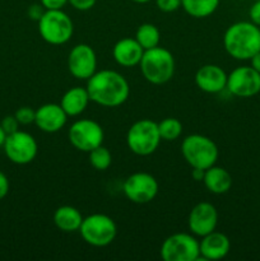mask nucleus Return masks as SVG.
I'll return each instance as SVG.
<instances>
[{
  "mask_svg": "<svg viewBox=\"0 0 260 261\" xmlns=\"http://www.w3.org/2000/svg\"><path fill=\"white\" fill-rule=\"evenodd\" d=\"M158 9L163 13L176 12L181 8V0H154Z\"/></svg>",
  "mask_w": 260,
  "mask_h": 261,
  "instance_id": "bb28decb",
  "label": "nucleus"
},
{
  "mask_svg": "<svg viewBox=\"0 0 260 261\" xmlns=\"http://www.w3.org/2000/svg\"><path fill=\"white\" fill-rule=\"evenodd\" d=\"M158 181L148 172L132 173L124 181L122 191L127 200L135 204H148L157 196Z\"/></svg>",
  "mask_w": 260,
  "mask_h": 261,
  "instance_id": "9b49d317",
  "label": "nucleus"
},
{
  "mask_svg": "<svg viewBox=\"0 0 260 261\" xmlns=\"http://www.w3.org/2000/svg\"><path fill=\"white\" fill-rule=\"evenodd\" d=\"M5 139H7V133L4 132V129H3L2 125H0V147H3V145H4Z\"/></svg>",
  "mask_w": 260,
  "mask_h": 261,
  "instance_id": "c9c22d12",
  "label": "nucleus"
},
{
  "mask_svg": "<svg viewBox=\"0 0 260 261\" xmlns=\"http://www.w3.org/2000/svg\"><path fill=\"white\" fill-rule=\"evenodd\" d=\"M87 91L92 102L102 107H117L127 101L130 86L122 74L110 69L96 71L87 79Z\"/></svg>",
  "mask_w": 260,
  "mask_h": 261,
  "instance_id": "f257e3e1",
  "label": "nucleus"
},
{
  "mask_svg": "<svg viewBox=\"0 0 260 261\" xmlns=\"http://www.w3.org/2000/svg\"><path fill=\"white\" fill-rule=\"evenodd\" d=\"M204 175H205V170H201V168H193L191 170V177L195 181H201L203 182Z\"/></svg>",
  "mask_w": 260,
  "mask_h": 261,
  "instance_id": "72a5a7b5",
  "label": "nucleus"
},
{
  "mask_svg": "<svg viewBox=\"0 0 260 261\" xmlns=\"http://www.w3.org/2000/svg\"><path fill=\"white\" fill-rule=\"evenodd\" d=\"M132 2L137 3V4H147V3L152 2V0H132Z\"/></svg>",
  "mask_w": 260,
  "mask_h": 261,
  "instance_id": "e433bc0d",
  "label": "nucleus"
},
{
  "mask_svg": "<svg viewBox=\"0 0 260 261\" xmlns=\"http://www.w3.org/2000/svg\"><path fill=\"white\" fill-rule=\"evenodd\" d=\"M203 184L209 193L222 195L228 193L232 188V176L223 167L214 165L205 170Z\"/></svg>",
  "mask_w": 260,
  "mask_h": 261,
  "instance_id": "aec40b11",
  "label": "nucleus"
},
{
  "mask_svg": "<svg viewBox=\"0 0 260 261\" xmlns=\"http://www.w3.org/2000/svg\"><path fill=\"white\" fill-rule=\"evenodd\" d=\"M144 54V48L135 38L125 37L117 41L112 48V56L117 65L122 68H133L139 65Z\"/></svg>",
  "mask_w": 260,
  "mask_h": 261,
  "instance_id": "a211bd4d",
  "label": "nucleus"
},
{
  "mask_svg": "<svg viewBox=\"0 0 260 261\" xmlns=\"http://www.w3.org/2000/svg\"><path fill=\"white\" fill-rule=\"evenodd\" d=\"M218 223V212L216 206L208 201H200L189 213L188 226L194 236L203 237L216 231Z\"/></svg>",
  "mask_w": 260,
  "mask_h": 261,
  "instance_id": "4468645a",
  "label": "nucleus"
},
{
  "mask_svg": "<svg viewBox=\"0 0 260 261\" xmlns=\"http://www.w3.org/2000/svg\"><path fill=\"white\" fill-rule=\"evenodd\" d=\"M250 61H251V65L250 66L254 68L257 73H260V51L257 54H255V55L250 59Z\"/></svg>",
  "mask_w": 260,
  "mask_h": 261,
  "instance_id": "f704fd0d",
  "label": "nucleus"
},
{
  "mask_svg": "<svg viewBox=\"0 0 260 261\" xmlns=\"http://www.w3.org/2000/svg\"><path fill=\"white\" fill-rule=\"evenodd\" d=\"M139 66L145 81L155 86L170 82L176 69L175 58L171 51L161 46L144 50Z\"/></svg>",
  "mask_w": 260,
  "mask_h": 261,
  "instance_id": "7ed1b4c3",
  "label": "nucleus"
},
{
  "mask_svg": "<svg viewBox=\"0 0 260 261\" xmlns=\"http://www.w3.org/2000/svg\"><path fill=\"white\" fill-rule=\"evenodd\" d=\"M249 17L254 24L260 27V0H255L254 4L251 5L249 10Z\"/></svg>",
  "mask_w": 260,
  "mask_h": 261,
  "instance_id": "2f4dec72",
  "label": "nucleus"
},
{
  "mask_svg": "<svg viewBox=\"0 0 260 261\" xmlns=\"http://www.w3.org/2000/svg\"><path fill=\"white\" fill-rule=\"evenodd\" d=\"M89 102H91V98H89L87 88L73 87L63 94L60 106L63 107V110L69 117H74L83 114L88 107Z\"/></svg>",
  "mask_w": 260,
  "mask_h": 261,
  "instance_id": "6ab92c4d",
  "label": "nucleus"
},
{
  "mask_svg": "<svg viewBox=\"0 0 260 261\" xmlns=\"http://www.w3.org/2000/svg\"><path fill=\"white\" fill-rule=\"evenodd\" d=\"M158 124L153 120L142 119L135 121L126 133V144L134 154L147 157L158 149L161 143Z\"/></svg>",
  "mask_w": 260,
  "mask_h": 261,
  "instance_id": "39448f33",
  "label": "nucleus"
},
{
  "mask_svg": "<svg viewBox=\"0 0 260 261\" xmlns=\"http://www.w3.org/2000/svg\"><path fill=\"white\" fill-rule=\"evenodd\" d=\"M231 250L229 239L222 232L213 231L201 237L199 241L200 257L204 260H221L228 255Z\"/></svg>",
  "mask_w": 260,
  "mask_h": 261,
  "instance_id": "f3484780",
  "label": "nucleus"
},
{
  "mask_svg": "<svg viewBox=\"0 0 260 261\" xmlns=\"http://www.w3.org/2000/svg\"><path fill=\"white\" fill-rule=\"evenodd\" d=\"M54 224L58 227L60 231L70 233V232L79 231L83 216L76 208L71 205L59 206L54 213Z\"/></svg>",
  "mask_w": 260,
  "mask_h": 261,
  "instance_id": "412c9836",
  "label": "nucleus"
},
{
  "mask_svg": "<svg viewBox=\"0 0 260 261\" xmlns=\"http://www.w3.org/2000/svg\"><path fill=\"white\" fill-rule=\"evenodd\" d=\"M0 125H2V127L4 129V132L7 133V135L9 134H13V133H15L17 130H19L18 127H19V122H18V120L15 119L14 115H9V116H5L4 119L2 120V122H0Z\"/></svg>",
  "mask_w": 260,
  "mask_h": 261,
  "instance_id": "cd10ccee",
  "label": "nucleus"
},
{
  "mask_svg": "<svg viewBox=\"0 0 260 261\" xmlns=\"http://www.w3.org/2000/svg\"><path fill=\"white\" fill-rule=\"evenodd\" d=\"M8 191H9V180L5 176V173L0 171V200L7 196Z\"/></svg>",
  "mask_w": 260,
  "mask_h": 261,
  "instance_id": "473e14b6",
  "label": "nucleus"
},
{
  "mask_svg": "<svg viewBox=\"0 0 260 261\" xmlns=\"http://www.w3.org/2000/svg\"><path fill=\"white\" fill-rule=\"evenodd\" d=\"M223 46L231 58L250 60L260 51V27L245 20L233 23L224 32Z\"/></svg>",
  "mask_w": 260,
  "mask_h": 261,
  "instance_id": "f03ea898",
  "label": "nucleus"
},
{
  "mask_svg": "<svg viewBox=\"0 0 260 261\" xmlns=\"http://www.w3.org/2000/svg\"><path fill=\"white\" fill-rule=\"evenodd\" d=\"M226 89L241 98L255 96L260 92V73L251 66H239L227 75Z\"/></svg>",
  "mask_w": 260,
  "mask_h": 261,
  "instance_id": "f8f14e48",
  "label": "nucleus"
},
{
  "mask_svg": "<svg viewBox=\"0 0 260 261\" xmlns=\"http://www.w3.org/2000/svg\"><path fill=\"white\" fill-rule=\"evenodd\" d=\"M254 2H255V0H254Z\"/></svg>",
  "mask_w": 260,
  "mask_h": 261,
  "instance_id": "4c0bfd02",
  "label": "nucleus"
},
{
  "mask_svg": "<svg viewBox=\"0 0 260 261\" xmlns=\"http://www.w3.org/2000/svg\"><path fill=\"white\" fill-rule=\"evenodd\" d=\"M227 75L228 74L219 65L205 64L196 70L195 84L205 93H221L227 87Z\"/></svg>",
  "mask_w": 260,
  "mask_h": 261,
  "instance_id": "2eb2a0df",
  "label": "nucleus"
},
{
  "mask_svg": "<svg viewBox=\"0 0 260 261\" xmlns=\"http://www.w3.org/2000/svg\"><path fill=\"white\" fill-rule=\"evenodd\" d=\"M69 142L75 149L89 153L102 145L105 133L101 125L91 119H79L69 127Z\"/></svg>",
  "mask_w": 260,
  "mask_h": 261,
  "instance_id": "1a4fd4ad",
  "label": "nucleus"
},
{
  "mask_svg": "<svg viewBox=\"0 0 260 261\" xmlns=\"http://www.w3.org/2000/svg\"><path fill=\"white\" fill-rule=\"evenodd\" d=\"M89 154V163L92 167L97 171H105L111 166L112 155L110 150L103 145L94 148L93 150L88 153Z\"/></svg>",
  "mask_w": 260,
  "mask_h": 261,
  "instance_id": "393cba45",
  "label": "nucleus"
},
{
  "mask_svg": "<svg viewBox=\"0 0 260 261\" xmlns=\"http://www.w3.org/2000/svg\"><path fill=\"white\" fill-rule=\"evenodd\" d=\"M96 3L97 0H68V4H70L74 9L79 10V12H86V10L92 9L96 5Z\"/></svg>",
  "mask_w": 260,
  "mask_h": 261,
  "instance_id": "c85d7f7f",
  "label": "nucleus"
},
{
  "mask_svg": "<svg viewBox=\"0 0 260 261\" xmlns=\"http://www.w3.org/2000/svg\"><path fill=\"white\" fill-rule=\"evenodd\" d=\"M161 139L166 142H173L183 134V124L175 117H166L162 121L157 122Z\"/></svg>",
  "mask_w": 260,
  "mask_h": 261,
  "instance_id": "b1692460",
  "label": "nucleus"
},
{
  "mask_svg": "<svg viewBox=\"0 0 260 261\" xmlns=\"http://www.w3.org/2000/svg\"><path fill=\"white\" fill-rule=\"evenodd\" d=\"M14 116L18 120V122H19V125L33 124L36 117V110H33L30 106H23L15 111Z\"/></svg>",
  "mask_w": 260,
  "mask_h": 261,
  "instance_id": "a878e982",
  "label": "nucleus"
},
{
  "mask_svg": "<svg viewBox=\"0 0 260 261\" xmlns=\"http://www.w3.org/2000/svg\"><path fill=\"white\" fill-rule=\"evenodd\" d=\"M161 257L165 261H196L200 259L199 241L193 233H173L161 245Z\"/></svg>",
  "mask_w": 260,
  "mask_h": 261,
  "instance_id": "6e6552de",
  "label": "nucleus"
},
{
  "mask_svg": "<svg viewBox=\"0 0 260 261\" xmlns=\"http://www.w3.org/2000/svg\"><path fill=\"white\" fill-rule=\"evenodd\" d=\"M134 38L144 50H149L160 46L161 32L152 23H143L137 28Z\"/></svg>",
  "mask_w": 260,
  "mask_h": 261,
  "instance_id": "5701e85b",
  "label": "nucleus"
},
{
  "mask_svg": "<svg viewBox=\"0 0 260 261\" xmlns=\"http://www.w3.org/2000/svg\"><path fill=\"white\" fill-rule=\"evenodd\" d=\"M45 12H46V9L42 7V4H41V3H40V4H37V3H36V4H32V5H30V7H28L27 14H28V17L31 18V19L38 22V20L41 19V17H42L43 13H45Z\"/></svg>",
  "mask_w": 260,
  "mask_h": 261,
  "instance_id": "c756f323",
  "label": "nucleus"
},
{
  "mask_svg": "<svg viewBox=\"0 0 260 261\" xmlns=\"http://www.w3.org/2000/svg\"><path fill=\"white\" fill-rule=\"evenodd\" d=\"M181 154L191 168L206 170L217 163L218 147L205 135L191 134L181 143Z\"/></svg>",
  "mask_w": 260,
  "mask_h": 261,
  "instance_id": "20e7f679",
  "label": "nucleus"
},
{
  "mask_svg": "<svg viewBox=\"0 0 260 261\" xmlns=\"http://www.w3.org/2000/svg\"><path fill=\"white\" fill-rule=\"evenodd\" d=\"M3 148L8 160L20 166L32 162L38 153V144L33 135L20 130L7 135Z\"/></svg>",
  "mask_w": 260,
  "mask_h": 261,
  "instance_id": "9d476101",
  "label": "nucleus"
},
{
  "mask_svg": "<svg viewBox=\"0 0 260 261\" xmlns=\"http://www.w3.org/2000/svg\"><path fill=\"white\" fill-rule=\"evenodd\" d=\"M79 232L86 244L93 247H105L115 240L117 227L111 217L102 213H93L83 218Z\"/></svg>",
  "mask_w": 260,
  "mask_h": 261,
  "instance_id": "0eeeda50",
  "label": "nucleus"
},
{
  "mask_svg": "<svg viewBox=\"0 0 260 261\" xmlns=\"http://www.w3.org/2000/svg\"><path fill=\"white\" fill-rule=\"evenodd\" d=\"M73 32V20L63 9L46 10L38 20V33L50 45H64L70 40Z\"/></svg>",
  "mask_w": 260,
  "mask_h": 261,
  "instance_id": "423d86ee",
  "label": "nucleus"
},
{
  "mask_svg": "<svg viewBox=\"0 0 260 261\" xmlns=\"http://www.w3.org/2000/svg\"><path fill=\"white\" fill-rule=\"evenodd\" d=\"M221 0H181V8L190 17L201 19L213 14L219 7Z\"/></svg>",
  "mask_w": 260,
  "mask_h": 261,
  "instance_id": "4be33fe9",
  "label": "nucleus"
},
{
  "mask_svg": "<svg viewBox=\"0 0 260 261\" xmlns=\"http://www.w3.org/2000/svg\"><path fill=\"white\" fill-rule=\"evenodd\" d=\"M68 70L74 78L87 81L97 71V55L93 47L87 43H79L68 55Z\"/></svg>",
  "mask_w": 260,
  "mask_h": 261,
  "instance_id": "ddd939ff",
  "label": "nucleus"
},
{
  "mask_svg": "<svg viewBox=\"0 0 260 261\" xmlns=\"http://www.w3.org/2000/svg\"><path fill=\"white\" fill-rule=\"evenodd\" d=\"M40 3L46 10H55L63 9L68 4V0H40Z\"/></svg>",
  "mask_w": 260,
  "mask_h": 261,
  "instance_id": "7c9ffc66",
  "label": "nucleus"
},
{
  "mask_svg": "<svg viewBox=\"0 0 260 261\" xmlns=\"http://www.w3.org/2000/svg\"><path fill=\"white\" fill-rule=\"evenodd\" d=\"M68 117L60 105L45 103L36 110L35 124L41 132L54 134L65 126Z\"/></svg>",
  "mask_w": 260,
  "mask_h": 261,
  "instance_id": "dca6fc26",
  "label": "nucleus"
}]
</instances>
